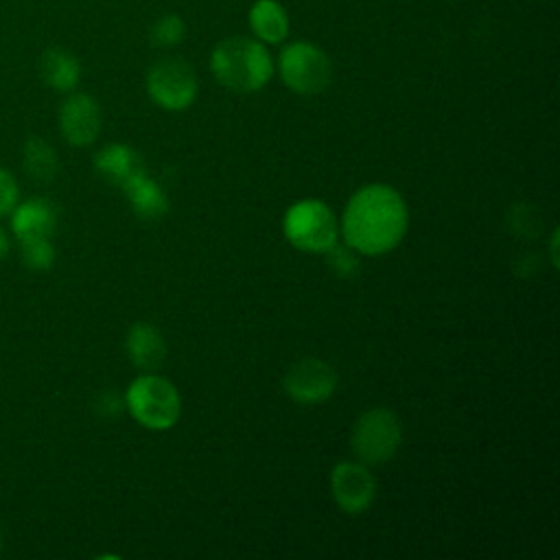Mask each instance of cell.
<instances>
[{"mask_svg": "<svg viewBox=\"0 0 560 560\" xmlns=\"http://www.w3.org/2000/svg\"><path fill=\"white\" fill-rule=\"evenodd\" d=\"M18 197H20V188L15 177L0 166V219L11 214V210L18 206Z\"/></svg>", "mask_w": 560, "mask_h": 560, "instance_id": "cell-21", "label": "cell"}, {"mask_svg": "<svg viewBox=\"0 0 560 560\" xmlns=\"http://www.w3.org/2000/svg\"><path fill=\"white\" fill-rule=\"evenodd\" d=\"M125 197L131 203V210L140 217V219H160L166 214L168 210V197L166 192L158 186V182H153L147 171L131 177L125 186H122Z\"/></svg>", "mask_w": 560, "mask_h": 560, "instance_id": "cell-14", "label": "cell"}, {"mask_svg": "<svg viewBox=\"0 0 560 560\" xmlns=\"http://www.w3.org/2000/svg\"><path fill=\"white\" fill-rule=\"evenodd\" d=\"M409 225L402 195L387 184H368L346 203L341 234L357 254L381 256L394 249Z\"/></svg>", "mask_w": 560, "mask_h": 560, "instance_id": "cell-1", "label": "cell"}, {"mask_svg": "<svg viewBox=\"0 0 560 560\" xmlns=\"http://www.w3.org/2000/svg\"><path fill=\"white\" fill-rule=\"evenodd\" d=\"M549 249H551V265H553V267H558V230H553V232H551Z\"/></svg>", "mask_w": 560, "mask_h": 560, "instance_id": "cell-23", "label": "cell"}, {"mask_svg": "<svg viewBox=\"0 0 560 560\" xmlns=\"http://www.w3.org/2000/svg\"><path fill=\"white\" fill-rule=\"evenodd\" d=\"M402 442L398 416L387 407L363 411L350 431V446L357 459L365 466L389 462Z\"/></svg>", "mask_w": 560, "mask_h": 560, "instance_id": "cell-5", "label": "cell"}, {"mask_svg": "<svg viewBox=\"0 0 560 560\" xmlns=\"http://www.w3.org/2000/svg\"><path fill=\"white\" fill-rule=\"evenodd\" d=\"M337 381L339 376L330 363L315 357H304L289 368L282 387L291 400L300 405H317L332 396Z\"/></svg>", "mask_w": 560, "mask_h": 560, "instance_id": "cell-8", "label": "cell"}, {"mask_svg": "<svg viewBox=\"0 0 560 560\" xmlns=\"http://www.w3.org/2000/svg\"><path fill=\"white\" fill-rule=\"evenodd\" d=\"M22 162H24L26 173L37 182H50L57 175V168H59V160H57L55 149L37 136H33L24 142Z\"/></svg>", "mask_w": 560, "mask_h": 560, "instance_id": "cell-17", "label": "cell"}, {"mask_svg": "<svg viewBox=\"0 0 560 560\" xmlns=\"http://www.w3.org/2000/svg\"><path fill=\"white\" fill-rule=\"evenodd\" d=\"M39 70H42V79L57 92L74 90L81 77L79 59L59 46H52L42 55Z\"/></svg>", "mask_w": 560, "mask_h": 560, "instance_id": "cell-16", "label": "cell"}, {"mask_svg": "<svg viewBox=\"0 0 560 560\" xmlns=\"http://www.w3.org/2000/svg\"><path fill=\"white\" fill-rule=\"evenodd\" d=\"M330 492L346 514L365 512L376 497V479L365 464L339 462L330 472Z\"/></svg>", "mask_w": 560, "mask_h": 560, "instance_id": "cell-9", "label": "cell"}, {"mask_svg": "<svg viewBox=\"0 0 560 560\" xmlns=\"http://www.w3.org/2000/svg\"><path fill=\"white\" fill-rule=\"evenodd\" d=\"M125 348L129 361L142 372L158 370L166 357V341L162 332L147 322H138L129 328Z\"/></svg>", "mask_w": 560, "mask_h": 560, "instance_id": "cell-12", "label": "cell"}, {"mask_svg": "<svg viewBox=\"0 0 560 560\" xmlns=\"http://www.w3.org/2000/svg\"><path fill=\"white\" fill-rule=\"evenodd\" d=\"M125 407L144 429L164 431L179 420L182 398L168 378L155 372H144L127 387Z\"/></svg>", "mask_w": 560, "mask_h": 560, "instance_id": "cell-3", "label": "cell"}, {"mask_svg": "<svg viewBox=\"0 0 560 560\" xmlns=\"http://www.w3.org/2000/svg\"><path fill=\"white\" fill-rule=\"evenodd\" d=\"M214 79L232 92H256L273 74V61L262 42L252 37H228L219 42L210 55Z\"/></svg>", "mask_w": 560, "mask_h": 560, "instance_id": "cell-2", "label": "cell"}, {"mask_svg": "<svg viewBox=\"0 0 560 560\" xmlns=\"http://www.w3.org/2000/svg\"><path fill=\"white\" fill-rule=\"evenodd\" d=\"M186 35V24L179 15L168 13L160 18L153 28H151V44L153 46H175L184 39Z\"/></svg>", "mask_w": 560, "mask_h": 560, "instance_id": "cell-19", "label": "cell"}, {"mask_svg": "<svg viewBox=\"0 0 560 560\" xmlns=\"http://www.w3.org/2000/svg\"><path fill=\"white\" fill-rule=\"evenodd\" d=\"M149 96L168 112H182L197 96V74L184 59H162L147 74Z\"/></svg>", "mask_w": 560, "mask_h": 560, "instance_id": "cell-7", "label": "cell"}, {"mask_svg": "<svg viewBox=\"0 0 560 560\" xmlns=\"http://www.w3.org/2000/svg\"><path fill=\"white\" fill-rule=\"evenodd\" d=\"M287 241L306 254H324L337 243L339 225L332 210L319 199H302L289 206L282 219Z\"/></svg>", "mask_w": 560, "mask_h": 560, "instance_id": "cell-4", "label": "cell"}, {"mask_svg": "<svg viewBox=\"0 0 560 560\" xmlns=\"http://www.w3.org/2000/svg\"><path fill=\"white\" fill-rule=\"evenodd\" d=\"M94 166L109 184L118 188H122L131 177L144 173L140 153H136L127 144H107L96 153Z\"/></svg>", "mask_w": 560, "mask_h": 560, "instance_id": "cell-13", "label": "cell"}, {"mask_svg": "<svg viewBox=\"0 0 560 560\" xmlns=\"http://www.w3.org/2000/svg\"><path fill=\"white\" fill-rule=\"evenodd\" d=\"M20 243V258L33 271H46L55 262V247L50 238H26Z\"/></svg>", "mask_w": 560, "mask_h": 560, "instance_id": "cell-18", "label": "cell"}, {"mask_svg": "<svg viewBox=\"0 0 560 560\" xmlns=\"http://www.w3.org/2000/svg\"><path fill=\"white\" fill-rule=\"evenodd\" d=\"M0 551H2V527H0Z\"/></svg>", "mask_w": 560, "mask_h": 560, "instance_id": "cell-24", "label": "cell"}, {"mask_svg": "<svg viewBox=\"0 0 560 560\" xmlns=\"http://www.w3.org/2000/svg\"><path fill=\"white\" fill-rule=\"evenodd\" d=\"M9 247H11V238H9L7 230L0 228V260L9 254Z\"/></svg>", "mask_w": 560, "mask_h": 560, "instance_id": "cell-22", "label": "cell"}, {"mask_svg": "<svg viewBox=\"0 0 560 560\" xmlns=\"http://www.w3.org/2000/svg\"><path fill=\"white\" fill-rule=\"evenodd\" d=\"M59 129L74 147H88L101 133V107L90 94H70L59 109Z\"/></svg>", "mask_w": 560, "mask_h": 560, "instance_id": "cell-10", "label": "cell"}, {"mask_svg": "<svg viewBox=\"0 0 560 560\" xmlns=\"http://www.w3.org/2000/svg\"><path fill=\"white\" fill-rule=\"evenodd\" d=\"M278 66L284 85L302 96L319 94L332 77V63L328 55L311 42H295L284 46Z\"/></svg>", "mask_w": 560, "mask_h": 560, "instance_id": "cell-6", "label": "cell"}, {"mask_svg": "<svg viewBox=\"0 0 560 560\" xmlns=\"http://www.w3.org/2000/svg\"><path fill=\"white\" fill-rule=\"evenodd\" d=\"M11 232L18 241L50 238L57 228V208L52 201L33 197L11 210Z\"/></svg>", "mask_w": 560, "mask_h": 560, "instance_id": "cell-11", "label": "cell"}, {"mask_svg": "<svg viewBox=\"0 0 560 560\" xmlns=\"http://www.w3.org/2000/svg\"><path fill=\"white\" fill-rule=\"evenodd\" d=\"M249 26L265 44H280L289 35V18L276 0H256L249 9Z\"/></svg>", "mask_w": 560, "mask_h": 560, "instance_id": "cell-15", "label": "cell"}, {"mask_svg": "<svg viewBox=\"0 0 560 560\" xmlns=\"http://www.w3.org/2000/svg\"><path fill=\"white\" fill-rule=\"evenodd\" d=\"M326 254V262L330 265V269L343 278H352L359 271V256L350 245H339L335 243L330 249L324 252Z\"/></svg>", "mask_w": 560, "mask_h": 560, "instance_id": "cell-20", "label": "cell"}]
</instances>
